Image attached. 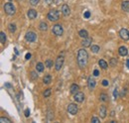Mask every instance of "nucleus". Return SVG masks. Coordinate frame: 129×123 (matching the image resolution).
Returning <instances> with one entry per match:
<instances>
[{"mask_svg": "<svg viewBox=\"0 0 129 123\" xmlns=\"http://www.w3.org/2000/svg\"><path fill=\"white\" fill-rule=\"evenodd\" d=\"M78 65L81 69H84L88 65V62H89V54L88 52L85 51V49H80L79 52H78Z\"/></svg>", "mask_w": 129, "mask_h": 123, "instance_id": "f257e3e1", "label": "nucleus"}, {"mask_svg": "<svg viewBox=\"0 0 129 123\" xmlns=\"http://www.w3.org/2000/svg\"><path fill=\"white\" fill-rule=\"evenodd\" d=\"M47 18L52 22H56L60 18V12L56 9H53V10H51V11H49V13L47 15Z\"/></svg>", "mask_w": 129, "mask_h": 123, "instance_id": "f03ea898", "label": "nucleus"}, {"mask_svg": "<svg viewBox=\"0 0 129 123\" xmlns=\"http://www.w3.org/2000/svg\"><path fill=\"white\" fill-rule=\"evenodd\" d=\"M4 11L8 15H13L15 13V7L11 2H7L4 5Z\"/></svg>", "mask_w": 129, "mask_h": 123, "instance_id": "7ed1b4c3", "label": "nucleus"}, {"mask_svg": "<svg viewBox=\"0 0 129 123\" xmlns=\"http://www.w3.org/2000/svg\"><path fill=\"white\" fill-rule=\"evenodd\" d=\"M64 53H62V55H60L57 60H56V64H55V69L56 70H60L64 65Z\"/></svg>", "mask_w": 129, "mask_h": 123, "instance_id": "20e7f679", "label": "nucleus"}, {"mask_svg": "<svg viewBox=\"0 0 129 123\" xmlns=\"http://www.w3.org/2000/svg\"><path fill=\"white\" fill-rule=\"evenodd\" d=\"M52 32L55 34L56 36H62L63 35V32H64V29L62 27V25H55V26H53V29H52Z\"/></svg>", "mask_w": 129, "mask_h": 123, "instance_id": "39448f33", "label": "nucleus"}, {"mask_svg": "<svg viewBox=\"0 0 129 123\" xmlns=\"http://www.w3.org/2000/svg\"><path fill=\"white\" fill-rule=\"evenodd\" d=\"M79 111V108H78V105L74 104V103H71L68 105V112L72 115H76Z\"/></svg>", "mask_w": 129, "mask_h": 123, "instance_id": "423d86ee", "label": "nucleus"}, {"mask_svg": "<svg viewBox=\"0 0 129 123\" xmlns=\"http://www.w3.org/2000/svg\"><path fill=\"white\" fill-rule=\"evenodd\" d=\"M119 36L122 40L124 41H128L129 40V31L125 28H122L120 31H119Z\"/></svg>", "mask_w": 129, "mask_h": 123, "instance_id": "0eeeda50", "label": "nucleus"}, {"mask_svg": "<svg viewBox=\"0 0 129 123\" xmlns=\"http://www.w3.org/2000/svg\"><path fill=\"white\" fill-rule=\"evenodd\" d=\"M25 39H26V41H28V42L32 43V42H35L36 41L37 36L34 32H27L25 35Z\"/></svg>", "mask_w": 129, "mask_h": 123, "instance_id": "6e6552de", "label": "nucleus"}, {"mask_svg": "<svg viewBox=\"0 0 129 123\" xmlns=\"http://www.w3.org/2000/svg\"><path fill=\"white\" fill-rule=\"evenodd\" d=\"M73 99L76 100L77 102H82L83 100H84V94L82 93V92H81V91H79V92H77L76 94H73Z\"/></svg>", "mask_w": 129, "mask_h": 123, "instance_id": "1a4fd4ad", "label": "nucleus"}, {"mask_svg": "<svg viewBox=\"0 0 129 123\" xmlns=\"http://www.w3.org/2000/svg\"><path fill=\"white\" fill-rule=\"evenodd\" d=\"M92 43V39L90 37H87V38H83L82 40V42H81V46L83 48H87V47H90Z\"/></svg>", "mask_w": 129, "mask_h": 123, "instance_id": "9d476101", "label": "nucleus"}, {"mask_svg": "<svg viewBox=\"0 0 129 123\" xmlns=\"http://www.w3.org/2000/svg\"><path fill=\"white\" fill-rule=\"evenodd\" d=\"M27 15H28L29 19H31V20H34V19H36V18H37V15H38V13H37V11H36L35 9H30L29 11L27 12Z\"/></svg>", "mask_w": 129, "mask_h": 123, "instance_id": "9b49d317", "label": "nucleus"}, {"mask_svg": "<svg viewBox=\"0 0 129 123\" xmlns=\"http://www.w3.org/2000/svg\"><path fill=\"white\" fill-rule=\"evenodd\" d=\"M62 13L64 16H69L71 14V9L67 4H64L62 6Z\"/></svg>", "mask_w": 129, "mask_h": 123, "instance_id": "f8f14e48", "label": "nucleus"}, {"mask_svg": "<svg viewBox=\"0 0 129 123\" xmlns=\"http://www.w3.org/2000/svg\"><path fill=\"white\" fill-rule=\"evenodd\" d=\"M88 85H89V88L90 90H92V89L95 87L96 83H95L94 78H92V77H89V79H88Z\"/></svg>", "mask_w": 129, "mask_h": 123, "instance_id": "ddd939ff", "label": "nucleus"}, {"mask_svg": "<svg viewBox=\"0 0 129 123\" xmlns=\"http://www.w3.org/2000/svg\"><path fill=\"white\" fill-rule=\"evenodd\" d=\"M79 90H80V86H79L77 84H73V85H71L70 91H71L72 94H76L77 92H79Z\"/></svg>", "mask_w": 129, "mask_h": 123, "instance_id": "4468645a", "label": "nucleus"}, {"mask_svg": "<svg viewBox=\"0 0 129 123\" xmlns=\"http://www.w3.org/2000/svg\"><path fill=\"white\" fill-rule=\"evenodd\" d=\"M118 53H119V55H120V56L125 57V56H127V55H128V50H127V48H126V47L122 46V47H120L119 49H118Z\"/></svg>", "mask_w": 129, "mask_h": 123, "instance_id": "2eb2a0df", "label": "nucleus"}, {"mask_svg": "<svg viewBox=\"0 0 129 123\" xmlns=\"http://www.w3.org/2000/svg\"><path fill=\"white\" fill-rule=\"evenodd\" d=\"M99 115L101 118L106 117V106L105 105H100L99 107Z\"/></svg>", "mask_w": 129, "mask_h": 123, "instance_id": "dca6fc26", "label": "nucleus"}, {"mask_svg": "<svg viewBox=\"0 0 129 123\" xmlns=\"http://www.w3.org/2000/svg\"><path fill=\"white\" fill-rule=\"evenodd\" d=\"M121 9L124 12H129V1L126 0V1H123L121 4Z\"/></svg>", "mask_w": 129, "mask_h": 123, "instance_id": "f3484780", "label": "nucleus"}, {"mask_svg": "<svg viewBox=\"0 0 129 123\" xmlns=\"http://www.w3.org/2000/svg\"><path fill=\"white\" fill-rule=\"evenodd\" d=\"M43 81H44L45 85H50L52 83V77H51V75H46L44 77H43Z\"/></svg>", "mask_w": 129, "mask_h": 123, "instance_id": "a211bd4d", "label": "nucleus"}, {"mask_svg": "<svg viewBox=\"0 0 129 123\" xmlns=\"http://www.w3.org/2000/svg\"><path fill=\"white\" fill-rule=\"evenodd\" d=\"M98 65H99V67H100L101 69H106L107 67H108V65H107V63H106L104 60H99V61H98Z\"/></svg>", "mask_w": 129, "mask_h": 123, "instance_id": "6ab92c4d", "label": "nucleus"}, {"mask_svg": "<svg viewBox=\"0 0 129 123\" xmlns=\"http://www.w3.org/2000/svg\"><path fill=\"white\" fill-rule=\"evenodd\" d=\"M39 29H40L41 31H47V30H48V25H47V23L41 22L40 25H39Z\"/></svg>", "mask_w": 129, "mask_h": 123, "instance_id": "aec40b11", "label": "nucleus"}, {"mask_svg": "<svg viewBox=\"0 0 129 123\" xmlns=\"http://www.w3.org/2000/svg\"><path fill=\"white\" fill-rule=\"evenodd\" d=\"M79 35L81 38H87V37H89V33H88L87 30H81L80 32H79Z\"/></svg>", "mask_w": 129, "mask_h": 123, "instance_id": "412c9836", "label": "nucleus"}, {"mask_svg": "<svg viewBox=\"0 0 129 123\" xmlns=\"http://www.w3.org/2000/svg\"><path fill=\"white\" fill-rule=\"evenodd\" d=\"M44 64L43 63H38L37 64V66H36V69L38 70V71H40V73H42L43 70H44Z\"/></svg>", "mask_w": 129, "mask_h": 123, "instance_id": "4be33fe9", "label": "nucleus"}, {"mask_svg": "<svg viewBox=\"0 0 129 123\" xmlns=\"http://www.w3.org/2000/svg\"><path fill=\"white\" fill-rule=\"evenodd\" d=\"M0 42H1V44H5L6 43V35H5L4 32L0 33Z\"/></svg>", "mask_w": 129, "mask_h": 123, "instance_id": "5701e85b", "label": "nucleus"}, {"mask_svg": "<svg viewBox=\"0 0 129 123\" xmlns=\"http://www.w3.org/2000/svg\"><path fill=\"white\" fill-rule=\"evenodd\" d=\"M90 49H91V52L94 53V54L98 53V51H99V47H98V46H95V45L90 46Z\"/></svg>", "mask_w": 129, "mask_h": 123, "instance_id": "b1692460", "label": "nucleus"}, {"mask_svg": "<svg viewBox=\"0 0 129 123\" xmlns=\"http://www.w3.org/2000/svg\"><path fill=\"white\" fill-rule=\"evenodd\" d=\"M8 28H9V31H10L11 33H14L15 31H16V25H15V24H12V23L9 24Z\"/></svg>", "mask_w": 129, "mask_h": 123, "instance_id": "393cba45", "label": "nucleus"}, {"mask_svg": "<svg viewBox=\"0 0 129 123\" xmlns=\"http://www.w3.org/2000/svg\"><path fill=\"white\" fill-rule=\"evenodd\" d=\"M99 98H100V100L103 101V102H106L107 100H108V96H107V94H105V93H101L100 96H99Z\"/></svg>", "mask_w": 129, "mask_h": 123, "instance_id": "a878e982", "label": "nucleus"}, {"mask_svg": "<svg viewBox=\"0 0 129 123\" xmlns=\"http://www.w3.org/2000/svg\"><path fill=\"white\" fill-rule=\"evenodd\" d=\"M45 66L47 67V68H49V69H51L52 67H53V62L50 60V59H48L46 62H45Z\"/></svg>", "mask_w": 129, "mask_h": 123, "instance_id": "bb28decb", "label": "nucleus"}, {"mask_svg": "<svg viewBox=\"0 0 129 123\" xmlns=\"http://www.w3.org/2000/svg\"><path fill=\"white\" fill-rule=\"evenodd\" d=\"M51 92H52V89H51V88L46 89L45 92H44V96H45V97H49V96L51 95Z\"/></svg>", "mask_w": 129, "mask_h": 123, "instance_id": "cd10ccee", "label": "nucleus"}, {"mask_svg": "<svg viewBox=\"0 0 129 123\" xmlns=\"http://www.w3.org/2000/svg\"><path fill=\"white\" fill-rule=\"evenodd\" d=\"M0 122H1V123H10L11 120L6 118V117H1V118H0Z\"/></svg>", "mask_w": 129, "mask_h": 123, "instance_id": "c85d7f7f", "label": "nucleus"}, {"mask_svg": "<svg viewBox=\"0 0 129 123\" xmlns=\"http://www.w3.org/2000/svg\"><path fill=\"white\" fill-rule=\"evenodd\" d=\"M39 1H40V0H30V4L32 6H36L39 3Z\"/></svg>", "mask_w": 129, "mask_h": 123, "instance_id": "c756f323", "label": "nucleus"}, {"mask_svg": "<svg viewBox=\"0 0 129 123\" xmlns=\"http://www.w3.org/2000/svg\"><path fill=\"white\" fill-rule=\"evenodd\" d=\"M116 64H117V61H116V59L112 58V59L110 60V65H111L112 67H114V66H116Z\"/></svg>", "mask_w": 129, "mask_h": 123, "instance_id": "7c9ffc66", "label": "nucleus"}, {"mask_svg": "<svg viewBox=\"0 0 129 123\" xmlns=\"http://www.w3.org/2000/svg\"><path fill=\"white\" fill-rule=\"evenodd\" d=\"M31 77H32V79H36L38 77V75H36V71H32V73H31Z\"/></svg>", "mask_w": 129, "mask_h": 123, "instance_id": "2f4dec72", "label": "nucleus"}, {"mask_svg": "<svg viewBox=\"0 0 129 123\" xmlns=\"http://www.w3.org/2000/svg\"><path fill=\"white\" fill-rule=\"evenodd\" d=\"M83 17H84L85 19H89V18L90 17V12H89V11H85L84 14H83Z\"/></svg>", "mask_w": 129, "mask_h": 123, "instance_id": "473e14b6", "label": "nucleus"}, {"mask_svg": "<svg viewBox=\"0 0 129 123\" xmlns=\"http://www.w3.org/2000/svg\"><path fill=\"white\" fill-rule=\"evenodd\" d=\"M91 122H93V123H99L100 120H99L97 117H92V118H91Z\"/></svg>", "mask_w": 129, "mask_h": 123, "instance_id": "72a5a7b5", "label": "nucleus"}, {"mask_svg": "<svg viewBox=\"0 0 129 123\" xmlns=\"http://www.w3.org/2000/svg\"><path fill=\"white\" fill-rule=\"evenodd\" d=\"M101 84H102V85H103V86H108V85H109L108 80H106V79H103Z\"/></svg>", "mask_w": 129, "mask_h": 123, "instance_id": "f704fd0d", "label": "nucleus"}, {"mask_svg": "<svg viewBox=\"0 0 129 123\" xmlns=\"http://www.w3.org/2000/svg\"><path fill=\"white\" fill-rule=\"evenodd\" d=\"M98 75H99L98 69H94V70H93V76H94V77H97Z\"/></svg>", "mask_w": 129, "mask_h": 123, "instance_id": "c9c22d12", "label": "nucleus"}, {"mask_svg": "<svg viewBox=\"0 0 129 123\" xmlns=\"http://www.w3.org/2000/svg\"><path fill=\"white\" fill-rule=\"evenodd\" d=\"M29 115H30V110L27 108V109L25 110V116H26V117H28Z\"/></svg>", "mask_w": 129, "mask_h": 123, "instance_id": "e433bc0d", "label": "nucleus"}, {"mask_svg": "<svg viewBox=\"0 0 129 123\" xmlns=\"http://www.w3.org/2000/svg\"><path fill=\"white\" fill-rule=\"evenodd\" d=\"M113 95H114V97H115V98H117V95H118V94H117V89H116V88L114 89V92H113Z\"/></svg>", "mask_w": 129, "mask_h": 123, "instance_id": "4c0bfd02", "label": "nucleus"}, {"mask_svg": "<svg viewBox=\"0 0 129 123\" xmlns=\"http://www.w3.org/2000/svg\"><path fill=\"white\" fill-rule=\"evenodd\" d=\"M25 58H26V60H29V59L31 58V54H30V53H28V54H26V56H25Z\"/></svg>", "mask_w": 129, "mask_h": 123, "instance_id": "58836bf2", "label": "nucleus"}, {"mask_svg": "<svg viewBox=\"0 0 129 123\" xmlns=\"http://www.w3.org/2000/svg\"><path fill=\"white\" fill-rule=\"evenodd\" d=\"M45 1H46V2H47L49 5H50V4H52V3L54 2V0H45Z\"/></svg>", "mask_w": 129, "mask_h": 123, "instance_id": "ea45409f", "label": "nucleus"}, {"mask_svg": "<svg viewBox=\"0 0 129 123\" xmlns=\"http://www.w3.org/2000/svg\"><path fill=\"white\" fill-rule=\"evenodd\" d=\"M62 0H54V2H55V4H60Z\"/></svg>", "mask_w": 129, "mask_h": 123, "instance_id": "a19ab883", "label": "nucleus"}, {"mask_svg": "<svg viewBox=\"0 0 129 123\" xmlns=\"http://www.w3.org/2000/svg\"><path fill=\"white\" fill-rule=\"evenodd\" d=\"M126 66H127V68L129 69V59L127 60V62H126Z\"/></svg>", "mask_w": 129, "mask_h": 123, "instance_id": "79ce46f5", "label": "nucleus"}, {"mask_svg": "<svg viewBox=\"0 0 129 123\" xmlns=\"http://www.w3.org/2000/svg\"><path fill=\"white\" fill-rule=\"evenodd\" d=\"M14 51H15V54H16V55H18V51H17V49H16V48L14 49Z\"/></svg>", "mask_w": 129, "mask_h": 123, "instance_id": "37998d69", "label": "nucleus"}]
</instances>
